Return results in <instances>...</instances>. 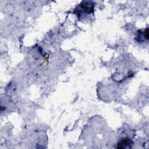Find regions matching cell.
<instances>
[{"label": "cell", "mask_w": 149, "mask_h": 149, "mask_svg": "<svg viewBox=\"0 0 149 149\" xmlns=\"http://www.w3.org/2000/svg\"><path fill=\"white\" fill-rule=\"evenodd\" d=\"M80 8L87 13H93L94 11V2L92 1H82Z\"/></svg>", "instance_id": "6da1fadb"}, {"label": "cell", "mask_w": 149, "mask_h": 149, "mask_svg": "<svg viewBox=\"0 0 149 149\" xmlns=\"http://www.w3.org/2000/svg\"><path fill=\"white\" fill-rule=\"evenodd\" d=\"M132 144L133 141H132L131 139L129 138H123L118 143V146L116 147L118 148H130Z\"/></svg>", "instance_id": "7a4b0ae2"}]
</instances>
